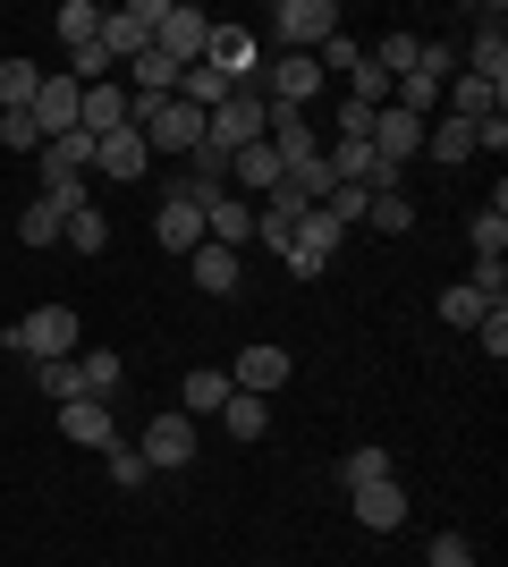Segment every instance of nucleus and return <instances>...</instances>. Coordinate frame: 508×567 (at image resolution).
<instances>
[{
    "instance_id": "nucleus-36",
    "label": "nucleus",
    "mask_w": 508,
    "mask_h": 567,
    "mask_svg": "<svg viewBox=\"0 0 508 567\" xmlns=\"http://www.w3.org/2000/svg\"><path fill=\"white\" fill-rule=\"evenodd\" d=\"M102 466H111V483H120V492H136V483H145V457H136V441H120V450H102Z\"/></svg>"
},
{
    "instance_id": "nucleus-12",
    "label": "nucleus",
    "mask_w": 508,
    "mask_h": 567,
    "mask_svg": "<svg viewBox=\"0 0 508 567\" xmlns=\"http://www.w3.org/2000/svg\"><path fill=\"white\" fill-rule=\"evenodd\" d=\"M60 432H69L76 450H120V424H111V399H69L60 406Z\"/></svg>"
},
{
    "instance_id": "nucleus-3",
    "label": "nucleus",
    "mask_w": 508,
    "mask_h": 567,
    "mask_svg": "<svg viewBox=\"0 0 508 567\" xmlns=\"http://www.w3.org/2000/svg\"><path fill=\"white\" fill-rule=\"evenodd\" d=\"M127 127H136V136L153 144V153H178V162H195V153H204V111H187L178 94H169L162 111H136Z\"/></svg>"
},
{
    "instance_id": "nucleus-31",
    "label": "nucleus",
    "mask_w": 508,
    "mask_h": 567,
    "mask_svg": "<svg viewBox=\"0 0 508 567\" xmlns=\"http://www.w3.org/2000/svg\"><path fill=\"white\" fill-rule=\"evenodd\" d=\"M76 373H85V399H120V355H111V348L76 355Z\"/></svg>"
},
{
    "instance_id": "nucleus-6",
    "label": "nucleus",
    "mask_w": 508,
    "mask_h": 567,
    "mask_svg": "<svg viewBox=\"0 0 508 567\" xmlns=\"http://www.w3.org/2000/svg\"><path fill=\"white\" fill-rule=\"evenodd\" d=\"M136 457H145L153 474H178V466H195V415H153L145 432H136Z\"/></svg>"
},
{
    "instance_id": "nucleus-24",
    "label": "nucleus",
    "mask_w": 508,
    "mask_h": 567,
    "mask_svg": "<svg viewBox=\"0 0 508 567\" xmlns=\"http://www.w3.org/2000/svg\"><path fill=\"white\" fill-rule=\"evenodd\" d=\"M51 34H60V43H94V34H102V9H94V0H60V18H51Z\"/></svg>"
},
{
    "instance_id": "nucleus-38",
    "label": "nucleus",
    "mask_w": 508,
    "mask_h": 567,
    "mask_svg": "<svg viewBox=\"0 0 508 567\" xmlns=\"http://www.w3.org/2000/svg\"><path fill=\"white\" fill-rule=\"evenodd\" d=\"M0 144H9V153H43V127L25 111H0Z\"/></svg>"
},
{
    "instance_id": "nucleus-40",
    "label": "nucleus",
    "mask_w": 508,
    "mask_h": 567,
    "mask_svg": "<svg viewBox=\"0 0 508 567\" xmlns=\"http://www.w3.org/2000/svg\"><path fill=\"white\" fill-rule=\"evenodd\" d=\"M424 567H475V543H466V534H440V543H433V559H424Z\"/></svg>"
},
{
    "instance_id": "nucleus-42",
    "label": "nucleus",
    "mask_w": 508,
    "mask_h": 567,
    "mask_svg": "<svg viewBox=\"0 0 508 567\" xmlns=\"http://www.w3.org/2000/svg\"><path fill=\"white\" fill-rule=\"evenodd\" d=\"M280 262H289V280H322V271H331V262H322V255H305V246H289Z\"/></svg>"
},
{
    "instance_id": "nucleus-22",
    "label": "nucleus",
    "mask_w": 508,
    "mask_h": 567,
    "mask_svg": "<svg viewBox=\"0 0 508 567\" xmlns=\"http://www.w3.org/2000/svg\"><path fill=\"white\" fill-rule=\"evenodd\" d=\"M220 424H229V441H263V432H271V399H246V390H229Z\"/></svg>"
},
{
    "instance_id": "nucleus-29",
    "label": "nucleus",
    "mask_w": 508,
    "mask_h": 567,
    "mask_svg": "<svg viewBox=\"0 0 508 567\" xmlns=\"http://www.w3.org/2000/svg\"><path fill=\"white\" fill-rule=\"evenodd\" d=\"M433 162H475V127H466V118H433Z\"/></svg>"
},
{
    "instance_id": "nucleus-35",
    "label": "nucleus",
    "mask_w": 508,
    "mask_h": 567,
    "mask_svg": "<svg viewBox=\"0 0 508 567\" xmlns=\"http://www.w3.org/2000/svg\"><path fill=\"white\" fill-rule=\"evenodd\" d=\"M339 483H348V492H364V483H390V457H382V450H348Z\"/></svg>"
},
{
    "instance_id": "nucleus-21",
    "label": "nucleus",
    "mask_w": 508,
    "mask_h": 567,
    "mask_svg": "<svg viewBox=\"0 0 508 567\" xmlns=\"http://www.w3.org/2000/svg\"><path fill=\"white\" fill-rule=\"evenodd\" d=\"M229 178H238V195H271L289 169H280V153H271V144H246V153H229Z\"/></svg>"
},
{
    "instance_id": "nucleus-33",
    "label": "nucleus",
    "mask_w": 508,
    "mask_h": 567,
    "mask_svg": "<svg viewBox=\"0 0 508 567\" xmlns=\"http://www.w3.org/2000/svg\"><path fill=\"white\" fill-rule=\"evenodd\" d=\"M484 313H491V306H484V297H475L466 280H458V288H440V322H449V331H475Z\"/></svg>"
},
{
    "instance_id": "nucleus-4",
    "label": "nucleus",
    "mask_w": 508,
    "mask_h": 567,
    "mask_svg": "<svg viewBox=\"0 0 508 567\" xmlns=\"http://www.w3.org/2000/svg\"><path fill=\"white\" fill-rule=\"evenodd\" d=\"M9 348L34 355V364H51V355H76V313L69 306H34L9 322Z\"/></svg>"
},
{
    "instance_id": "nucleus-14",
    "label": "nucleus",
    "mask_w": 508,
    "mask_h": 567,
    "mask_svg": "<svg viewBox=\"0 0 508 567\" xmlns=\"http://www.w3.org/2000/svg\"><path fill=\"white\" fill-rule=\"evenodd\" d=\"M145 162H153V144L136 136V127H120V136H94V169H102V178H120V187H136V178H145Z\"/></svg>"
},
{
    "instance_id": "nucleus-19",
    "label": "nucleus",
    "mask_w": 508,
    "mask_h": 567,
    "mask_svg": "<svg viewBox=\"0 0 508 567\" xmlns=\"http://www.w3.org/2000/svg\"><path fill=\"white\" fill-rule=\"evenodd\" d=\"M76 127H85V136H120V127H127V85H120V76H111V85H85Z\"/></svg>"
},
{
    "instance_id": "nucleus-26",
    "label": "nucleus",
    "mask_w": 508,
    "mask_h": 567,
    "mask_svg": "<svg viewBox=\"0 0 508 567\" xmlns=\"http://www.w3.org/2000/svg\"><path fill=\"white\" fill-rule=\"evenodd\" d=\"M60 246H76V255H102V246H111V213H94V204H85V213H69Z\"/></svg>"
},
{
    "instance_id": "nucleus-27",
    "label": "nucleus",
    "mask_w": 508,
    "mask_h": 567,
    "mask_svg": "<svg viewBox=\"0 0 508 567\" xmlns=\"http://www.w3.org/2000/svg\"><path fill=\"white\" fill-rule=\"evenodd\" d=\"M34 85H43V69H34V60H0V111H25V102H34Z\"/></svg>"
},
{
    "instance_id": "nucleus-16",
    "label": "nucleus",
    "mask_w": 508,
    "mask_h": 567,
    "mask_svg": "<svg viewBox=\"0 0 508 567\" xmlns=\"http://www.w3.org/2000/svg\"><path fill=\"white\" fill-rule=\"evenodd\" d=\"M229 390H238V381H229V364H195V373L178 381V415H195V424H204V415H220V406H229Z\"/></svg>"
},
{
    "instance_id": "nucleus-9",
    "label": "nucleus",
    "mask_w": 508,
    "mask_h": 567,
    "mask_svg": "<svg viewBox=\"0 0 508 567\" xmlns=\"http://www.w3.org/2000/svg\"><path fill=\"white\" fill-rule=\"evenodd\" d=\"M76 102H85V85H76V76L60 69V76H43V85H34V102H25V118H34L43 136H69V127H76Z\"/></svg>"
},
{
    "instance_id": "nucleus-41",
    "label": "nucleus",
    "mask_w": 508,
    "mask_h": 567,
    "mask_svg": "<svg viewBox=\"0 0 508 567\" xmlns=\"http://www.w3.org/2000/svg\"><path fill=\"white\" fill-rule=\"evenodd\" d=\"M475 153H508V111L475 118Z\"/></svg>"
},
{
    "instance_id": "nucleus-5",
    "label": "nucleus",
    "mask_w": 508,
    "mask_h": 567,
    "mask_svg": "<svg viewBox=\"0 0 508 567\" xmlns=\"http://www.w3.org/2000/svg\"><path fill=\"white\" fill-rule=\"evenodd\" d=\"M339 34V0H280L271 9V43L280 51H322Z\"/></svg>"
},
{
    "instance_id": "nucleus-37",
    "label": "nucleus",
    "mask_w": 508,
    "mask_h": 567,
    "mask_svg": "<svg viewBox=\"0 0 508 567\" xmlns=\"http://www.w3.org/2000/svg\"><path fill=\"white\" fill-rule=\"evenodd\" d=\"M466 288H475L484 306H508V262H484V255H475V271H466Z\"/></svg>"
},
{
    "instance_id": "nucleus-10",
    "label": "nucleus",
    "mask_w": 508,
    "mask_h": 567,
    "mask_svg": "<svg viewBox=\"0 0 508 567\" xmlns=\"http://www.w3.org/2000/svg\"><path fill=\"white\" fill-rule=\"evenodd\" d=\"M34 169H43V187H76V178L94 169V136H85V127H69V136H43Z\"/></svg>"
},
{
    "instance_id": "nucleus-18",
    "label": "nucleus",
    "mask_w": 508,
    "mask_h": 567,
    "mask_svg": "<svg viewBox=\"0 0 508 567\" xmlns=\"http://www.w3.org/2000/svg\"><path fill=\"white\" fill-rule=\"evenodd\" d=\"M466 76H484V85H508V25H500V9L475 25V43H466Z\"/></svg>"
},
{
    "instance_id": "nucleus-34",
    "label": "nucleus",
    "mask_w": 508,
    "mask_h": 567,
    "mask_svg": "<svg viewBox=\"0 0 508 567\" xmlns=\"http://www.w3.org/2000/svg\"><path fill=\"white\" fill-rule=\"evenodd\" d=\"M339 237H348V229H339L331 213H305V220H297V246H305V255H322V262L339 255Z\"/></svg>"
},
{
    "instance_id": "nucleus-2",
    "label": "nucleus",
    "mask_w": 508,
    "mask_h": 567,
    "mask_svg": "<svg viewBox=\"0 0 508 567\" xmlns=\"http://www.w3.org/2000/svg\"><path fill=\"white\" fill-rule=\"evenodd\" d=\"M153 51H162L169 69H195V60L212 51V18H204L195 0H162V25H153Z\"/></svg>"
},
{
    "instance_id": "nucleus-30",
    "label": "nucleus",
    "mask_w": 508,
    "mask_h": 567,
    "mask_svg": "<svg viewBox=\"0 0 508 567\" xmlns=\"http://www.w3.org/2000/svg\"><path fill=\"white\" fill-rule=\"evenodd\" d=\"M60 229H69V220H60V204H43V195L18 213V237H25V246H60Z\"/></svg>"
},
{
    "instance_id": "nucleus-1",
    "label": "nucleus",
    "mask_w": 508,
    "mask_h": 567,
    "mask_svg": "<svg viewBox=\"0 0 508 567\" xmlns=\"http://www.w3.org/2000/svg\"><path fill=\"white\" fill-rule=\"evenodd\" d=\"M263 127H271V102H263V85H229V94L204 111V153H246V144H263Z\"/></svg>"
},
{
    "instance_id": "nucleus-32",
    "label": "nucleus",
    "mask_w": 508,
    "mask_h": 567,
    "mask_svg": "<svg viewBox=\"0 0 508 567\" xmlns=\"http://www.w3.org/2000/svg\"><path fill=\"white\" fill-rule=\"evenodd\" d=\"M466 246H475L484 262H500L508 255V213H475V220H466Z\"/></svg>"
},
{
    "instance_id": "nucleus-20",
    "label": "nucleus",
    "mask_w": 508,
    "mask_h": 567,
    "mask_svg": "<svg viewBox=\"0 0 508 567\" xmlns=\"http://www.w3.org/2000/svg\"><path fill=\"white\" fill-rule=\"evenodd\" d=\"M187 271H195V288H204V297H238V255H229V246H212V237L187 255Z\"/></svg>"
},
{
    "instance_id": "nucleus-7",
    "label": "nucleus",
    "mask_w": 508,
    "mask_h": 567,
    "mask_svg": "<svg viewBox=\"0 0 508 567\" xmlns=\"http://www.w3.org/2000/svg\"><path fill=\"white\" fill-rule=\"evenodd\" d=\"M153 25H162V0H127V9H102V34H94V43L127 69L136 51H153Z\"/></svg>"
},
{
    "instance_id": "nucleus-39",
    "label": "nucleus",
    "mask_w": 508,
    "mask_h": 567,
    "mask_svg": "<svg viewBox=\"0 0 508 567\" xmlns=\"http://www.w3.org/2000/svg\"><path fill=\"white\" fill-rule=\"evenodd\" d=\"M475 339H484V355L500 364V355H508V306H491L484 322H475Z\"/></svg>"
},
{
    "instance_id": "nucleus-23",
    "label": "nucleus",
    "mask_w": 508,
    "mask_h": 567,
    "mask_svg": "<svg viewBox=\"0 0 508 567\" xmlns=\"http://www.w3.org/2000/svg\"><path fill=\"white\" fill-rule=\"evenodd\" d=\"M220 94H229V76H220L212 60H195V69H178V102H187V111H212Z\"/></svg>"
},
{
    "instance_id": "nucleus-17",
    "label": "nucleus",
    "mask_w": 508,
    "mask_h": 567,
    "mask_svg": "<svg viewBox=\"0 0 508 567\" xmlns=\"http://www.w3.org/2000/svg\"><path fill=\"white\" fill-rule=\"evenodd\" d=\"M348 499H356L364 534H398V525H407V492H398V474H390V483H364V492H348Z\"/></svg>"
},
{
    "instance_id": "nucleus-25",
    "label": "nucleus",
    "mask_w": 508,
    "mask_h": 567,
    "mask_svg": "<svg viewBox=\"0 0 508 567\" xmlns=\"http://www.w3.org/2000/svg\"><path fill=\"white\" fill-rule=\"evenodd\" d=\"M34 381H43V399H51V406L85 399V373H76V355H51V364H34Z\"/></svg>"
},
{
    "instance_id": "nucleus-15",
    "label": "nucleus",
    "mask_w": 508,
    "mask_h": 567,
    "mask_svg": "<svg viewBox=\"0 0 508 567\" xmlns=\"http://www.w3.org/2000/svg\"><path fill=\"white\" fill-rule=\"evenodd\" d=\"M153 237H162L169 255H195V246H204V213H195V195L169 187V195H162V213H153Z\"/></svg>"
},
{
    "instance_id": "nucleus-11",
    "label": "nucleus",
    "mask_w": 508,
    "mask_h": 567,
    "mask_svg": "<svg viewBox=\"0 0 508 567\" xmlns=\"http://www.w3.org/2000/svg\"><path fill=\"white\" fill-rule=\"evenodd\" d=\"M314 213V204H305V195L289 187V178H280V187L263 195V204H255V237H263V246H280V255H289L297 246V220Z\"/></svg>"
},
{
    "instance_id": "nucleus-28",
    "label": "nucleus",
    "mask_w": 508,
    "mask_h": 567,
    "mask_svg": "<svg viewBox=\"0 0 508 567\" xmlns=\"http://www.w3.org/2000/svg\"><path fill=\"white\" fill-rule=\"evenodd\" d=\"M364 229H382V237L415 229V204H407V195H364Z\"/></svg>"
},
{
    "instance_id": "nucleus-13",
    "label": "nucleus",
    "mask_w": 508,
    "mask_h": 567,
    "mask_svg": "<svg viewBox=\"0 0 508 567\" xmlns=\"http://www.w3.org/2000/svg\"><path fill=\"white\" fill-rule=\"evenodd\" d=\"M364 144H373L390 169H407L415 153H424V118H407V111H390V102H382V111H373V136H364Z\"/></svg>"
},
{
    "instance_id": "nucleus-8",
    "label": "nucleus",
    "mask_w": 508,
    "mask_h": 567,
    "mask_svg": "<svg viewBox=\"0 0 508 567\" xmlns=\"http://www.w3.org/2000/svg\"><path fill=\"white\" fill-rule=\"evenodd\" d=\"M229 381H238L246 399H280L289 390V348H271V339H255V348L229 364Z\"/></svg>"
}]
</instances>
